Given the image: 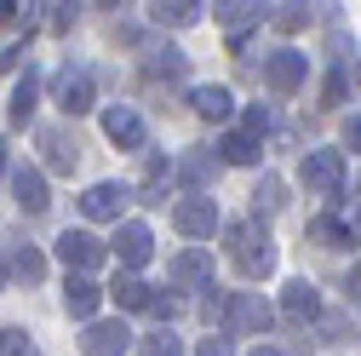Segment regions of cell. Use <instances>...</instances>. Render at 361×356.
Masks as SVG:
<instances>
[{
    "label": "cell",
    "mask_w": 361,
    "mask_h": 356,
    "mask_svg": "<svg viewBox=\"0 0 361 356\" xmlns=\"http://www.w3.org/2000/svg\"><path fill=\"white\" fill-rule=\"evenodd\" d=\"M224 253L235 259V271L247 282H264L269 271H276V242H269V230L258 225V218H241V225L224 230Z\"/></svg>",
    "instance_id": "6da1fadb"
},
{
    "label": "cell",
    "mask_w": 361,
    "mask_h": 356,
    "mask_svg": "<svg viewBox=\"0 0 361 356\" xmlns=\"http://www.w3.org/2000/svg\"><path fill=\"white\" fill-rule=\"evenodd\" d=\"M52 104H58L63 115H86V109L98 104V81H92V69L63 64V69H58V81H52Z\"/></svg>",
    "instance_id": "7a4b0ae2"
},
{
    "label": "cell",
    "mask_w": 361,
    "mask_h": 356,
    "mask_svg": "<svg viewBox=\"0 0 361 356\" xmlns=\"http://www.w3.org/2000/svg\"><path fill=\"white\" fill-rule=\"evenodd\" d=\"M298 178H304V190H315V196H338L344 190V150H304Z\"/></svg>",
    "instance_id": "3957f363"
},
{
    "label": "cell",
    "mask_w": 361,
    "mask_h": 356,
    "mask_svg": "<svg viewBox=\"0 0 361 356\" xmlns=\"http://www.w3.org/2000/svg\"><path fill=\"white\" fill-rule=\"evenodd\" d=\"M172 230L184 236V242H212V230H218V201L212 196H184L172 207Z\"/></svg>",
    "instance_id": "277c9868"
},
{
    "label": "cell",
    "mask_w": 361,
    "mask_h": 356,
    "mask_svg": "<svg viewBox=\"0 0 361 356\" xmlns=\"http://www.w3.org/2000/svg\"><path fill=\"white\" fill-rule=\"evenodd\" d=\"M269 328H276V304L258 293H235L224 310V333H269Z\"/></svg>",
    "instance_id": "5b68a950"
},
{
    "label": "cell",
    "mask_w": 361,
    "mask_h": 356,
    "mask_svg": "<svg viewBox=\"0 0 361 356\" xmlns=\"http://www.w3.org/2000/svg\"><path fill=\"white\" fill-rule=\"evenodd\" d=\"M304 75H310V64H304V52H293V47H281V52L264 58V86H269L276 98H293L298 86H304Z\"/></svg>",
    "instance_id": "8992f818"
},
{
    "label": "cell",
    "mask_w": 361,
    "mask_h": 356,
    "mask_svg": "<svg viewBox=\"0 0 361 356\" xmlns=\"http://www.w3.org/2000/svg\"><path fill=\"white\" fill-rule=\"evenodd\" d=\"M115 259H121V271H144V264L155 259V236L149 225H138V218H121V230H115Z\"/></svg>",
    "instance_id": "52a82bcc"
},
{
    "label": "cell",
    "mask_w": 361,
    "mask_h": 356,
    "mask_svg": "<svg viewBox=\"0 0 361 356\" xmlns=\"http://www.w3.org/2000/svg\"><path fill=\"white\" fill-rule=\"evenodd\" d=\"M58 259L69 264V276H86V271H98V264H104V242L92 230H63L58 236Z\"/></svg>",
    "instance_id": "ba28073f"
},
{
    "label": "cell",
    "mask_w": 361,
    "mask_h": 356,
    "mask_svg": "<svg viewBox=\"0 0 361 356\" xmlns=\"http://www.w3.org/2000/svg\"><path fill=\"white\" fill-rule=\"evenodd\" d=\"M104 132H109V144H121V150H144V115L132 109V104H109L104 109Z\"/></svg>",
    "instance_id": "9c48e42d"
},
{
    "label": "cell",
    "mask_w": 361,
    "mask_h": 356,
    "mask_svg": "<svg viewBox=\"0 0 361 356\" xmlns=\"http://www.w3.org/2000/svg\"><path fill=\"white\" fill-rule=\"evenodd\" d=\"M12 201L35 218V213H47L52 207V190H47V172L40 167H12Z\"/></svg>",
    "instance_id": "30bf717a"
},
{
    "label": "cell",
    "mask_w": 361,
    "mask_h": 356,
    "mask_svg": "<svg viewBox=\"0 0 361 356\" xmlns=\"http://www.w3.org/2000/svg\"><path fill=\"white\" fill-rule=\"evenodd\" d=\"M126 201H132V190H126V184H109V178H104V184H92V190L80 196V213H86V218H98V225H104V218H115V225H121Z\"/></svg>",
    "instance_id": "8fae6325"
},
{
    "label": "cell",
    "mask_w": 361,
    "mask_h": 356,
    "mask_svg": "<svg viewBox=\"0 0 361 356\" xmlns=\"http://www.w3.org/2000/svg\"><path fill=\"white\" fill-rule=\"evenodd\" d=\"M126 345H132V328L126 322H86V333H80V350L86 356H126Z\"/></svg>",
    "instance_id": "7c38bea8"
},
{
    "label": "cell",
    "mask_w": 361,
    "mask_h": 356,
    "mask_svg": "<svg viewBox=\"0 0 361 356\" xmlns=\"http://www.w3.org/2000/svg\"><path fill=\"white\" fill-rule=\"evenodd\" d=\"M166 282H172V287H201V282H212V253H207V247H184V253L166 264Z\"/></svg>",
    "instance_id": "4fadbf2b"
},
{
    "label": "cell",
    "mask_w": 361,
    "mask_h": 356,
    "mask_svg": "<svg viewBox=\"0 0 361 356\" xmlns=\"http://www.w3.org/2000/svg\"><path fill=\"white\" fill-rule=\"evenodd\" d=\"M281 316L287 322H322V293H315V282L293 276L287 293H281Z\"/></svg>",
    "instance_id": "5bb4252c"
},
{
    "label": "cell",
    "mask_w": 361,
    "mask_h": 356,
    "mask_svg": "<svg viewBox=\"0 0 361 356\" xmlns=\"http://www.w3.org/2000/svg\"><path fill=\"white\" fill-rule=\"evenodd\" d=\"M29 35H35V12H23V6H18V18H12V23H0V75L18 69V58H23V47H29Z\"/></svg>",
    "instance_id": "9a60e30c"
},
{
    "label": "cell",
    "mask_w": 361,
    "mask_h": 356,
    "mask_svg": "<svg viewBox=\"0 0 361 356\" xmlns=\"http://www.w3.org/2000/svg\"><path fill=\"white\" fill-rule=\"evenodd\" d=\"M40 150H47L52 172H75V161H80V144L69 138V126H40Z\"/></svg>",
    "instance_id": "2e32d148"
},
{
    "label": "cell",
    "mask_w": 361,
    "mask_h": 356,
    "mask_svg": "<svg viewBox=\"0 0 361 356\" xmlns=\"http://www.w3.org/2000/svg\"><path fill=\"white\" fill-rule=\"evenodd\" d=\"M172 172H178V167H172L166 155H155V150H149V155H144V178H138V201L161 207V201H166V184H172Z\"/></svg>",
    "instance_id": "e0dca14e"
},
{
    "label": "cell",
    "mask_w": 361,
    "mask_h": 356,
    "mask_svg": "<svg viewBox=\"0 0 361 356\" xmlns=\"http://www.w3.org/2000/svg\"><path fill=\"white\" fill-rule=\"evenodd\" d=\"M63 304H69V316L92 322V316H98V304H104V287H98L92 276H69V287H63Z\"/></svg>",
    "instance_id": "ac0fdd59"
},
{
    "label": "cell",
    "mask_w": 361,
    "mask_h": 356,
    "mask_svg": "<svg viewBox=\"0 0 361 356\" xmlns=\"http://www.w3.org/2000/svg\"><path fill=\"white\" fill-rule=\"evenodd\" d=\"M35 104H40V75H35V69H23V75H18V86H12V104H6V121H12V126H29Z\"/></svg>",
    "instance_id": "d6986e66"
},
{
    "label": "cell",
    "mask_w": 361,
    "mask_h": 356,
    "mask_svg": "<svg viewBox=\"0 0 361 356\" xmlns=\"http://www.w3.org/2000/svg\"><path fill=\"white\" fill-rule=\"evenodd\" d=\"M6 271L18 276V282H40V276H47V253H40V247H29V242H12L6 247Z\"/></svg>",
    "instance_id": "ffe728a7"
},
{
    "label": "cell",
    "mask_w": 361,
    "mask_h": 356,
    "mask_svg": "<svg viewBox=\"0 0 361 356\" xmlns=\"http://www.w3.org/2000/svg\"><path fill=\"white\" fill-rule=\"evenodd\" d=\"M218 155H207V150H190L184 161H178V178H184V184L195 190V196H207V184H212V178H218Z\"/></svg>",
    "instance_id": "44dd1931"
},
{
    "label": "cell",
    "mask_w": 361,
    "mask_h": 356,
    "mask_svg": "<svg viewBox=\"0 0 361 356\" xmlns=\"http://www.w3.org/2000/svg\"><path fill=\"white\" fill-rule=\"evenodd\" d=\"M258 155H264V144L247 138V132H224L218 138V161L224 167H258Z\"/></svg>",
    "instance_id": "7402d4cb"
},
{
    "label": "cell",
    "mask_w": 361,
    "mask_h": 356,
    "mask_svg": "<svg viewBox=\"0 0 361 356\" xmlns=\"http://www.w3.org/2000/svg\"><path fill=\"white\" fill-rule=\"evenodd\" d=\"M144 69H149V81H184L190 58L178 52V47H149V52H144Z\"/></svg>",
    "instance_id": "603a6c76"
},
{
    "label": "cell",
    "mask_w": 361,
    "mask_h": 356,
    "mask_svg": "<svg viewBox=\"0 0 361 356\" xmlns=\"http://www.w3.org/2000/svg\"><path fill=\"white\" fill-rule=\"evenodd\" d=\"M109 299H115L121 310H149V304H155V287L138 282V276H115V282H109Z\"/></svg>",
    "instance_id": "cb8c5ba5"
},
{
    "label": "cell",
    "mask_w": 361,
    "mask_h": 356,
    "mask_svg": "<svg viewBox=\"0 0 361 356\" xmlns=\"http://www.w3.org/2000/svg\"><path fill=\"white\" fill-rule=\"evenodd\" d=\"M190 104H195V115H207V121H230V109H235L230 86H195Z\"/></svg>",
    "instance_id": "d4e9b609"
},
{
    "label": "cell",
    "mask_w": 361,
    "mask_h": 356,
    "mask_svg": "<svg viewBox=\"0 0 361 356\" xmlns=\"http://www.w3.org/2000/svg\"><path fill=\"white\" fill-rule=\"evenodd\" d=\"M195 18H201L195 0H161V6H149V23L155 29H190Z\"/></svg>",
    "instance_id": "484cf974"
},
{
    "label": "cell",
    "mask_w": 361,
    "mask_h": 356,
    "mask_svg": "<svg viewBox=\"0 0 361 356\" xmlns=\"http://www.w3.org/2000/svg\"><path fill=\"white\" fill-rule=\"evenodd\" d=\"M281 207H287V184H281L276 172H264L258 190H252V218H258V213H281Z\"/></svg>",
    "instance_id": "4316f807"
},
{
    "label": "cell",
    "mask_w": 361,
    "mask_h": 356,
    "mask_svg": "<svg viewBox=\"0 0 361 356\" xmlns=\"http://www.w3.org/2000/svg\"><path fill=\"white\" fill-rule=\"evenodd\" d=\"M212 18H218L224 29H230V35L241 40V29H252V23H258V6H247V0H235V6H212Z\"/></svg>",
    "instance_id": "83f0119b"
},
{
    "label": "cell",
    "mask_w": 361,
    "mask_h": 356,
    "mask_svg": "<svg viewBox=\"0 0 361 356\" xmlns=\"http://www.w3.org/2000/svg\"><path fill=\"white\" fill-rule=\"evenodd\" d=\"M310 236L322 242V247H344V242H350V225H338V218H315Z\"/></svg>",
    "instance_id": "f1b7e54d"
},
{
    "label": "cell",
    "mask_w": 361,
    "mask_h": 356,
    "mask_svg": "<svg viewBox=\"0 0 361 356\" xmlns=\"http://www.w3.org/2000/svg\"><path fill=\"white\" fill-rule=\"evenodd\" d=\"M138 356H184V345H178V333H149L138 345Z\"/></svg>",
    "instance_id": "f546056e"
},
{
    "label": "cell",
    "mask_w": 361,
    "mask_h": 356,
    "mask_svg": "<svg viewBox=\"0 0 361 356\" xmlns=\"http://www.w3.org/2000/svg\"><path fill=\"white\" fill-rule=\"evenodd\" d=\"M269 23H276L281 35H298V29L310 23V6H276V18H269Z\"/></svg>",
    "instance_id": "4dcf8cb0"
},
{
    "label": "cell",
    "mask_w": 361,
    "mask_h": 356,
    "mask_svg": "<svg viewBox=\"0 0 361 356\" xmlns=\"http://www.w3.org/2000/svg\"><path fill=\"white\" fill-rule=\"evenodd\" d=\"M0 356H29V339H23V328H0Z\"/></svg>",
    "instance_id": "1f68e13d"
},
{
    "label": "cell",
    "mask_w": 361,
    "mask_h": 356,
    "mask_svg": "<svg viewBox=\"0 0 361 356\" xmlns=\"http://www.w3.org/2000/svg\"><path fill=\"white\" fill-rule=\"evenodd\" d=\"M344 86H350V75H344V69H333V75H327V86H322V104H344Z\"/></svg>",
    "instance_id": "d6a6232c"
},
{
    "label": "cell",
    "mask_w": 361,
    "mask_h": 356,
    "mask_svg": "<svg viewBox=\"0 0 361 356\" xmlns=\"http://www.w3.org/2000/svg\"><path fill=\"white\" fill-rule=\"evenodd\" d=\"M241 126H247V138H264V126H269V109H247V121H241Z\"/></svg>",
    "instance_id": "836d02e7"
},
{
    "label": "cell",
    "mask_w": 361,
    "mask_h": 356,
    "mask_svg": "<svg viewBox=\"0 0 361 356\" xmlns=\"http://www.w3.org/2000/svg\"><path fill=\"white\" fill-rule=\"evenodd\" d=\"M322 339H350V322L344 316H322Z\"/></svg>",
    "instance_id": "e575fe53"
},
{
    "label": "cell",
    "mask_w": 361,
    "mask_h": 356,
    "mask_svg": "<svg viewBox=\"0 0 361 356\" xmlns=\"http://www.w3.org/2000/svg\"><path fill=\"white\" fill-rule=\"evenodd\" d=\"M201 356H230V339H224V333H207V339H201Z\"/></svg>",
    "instance_id": "d590c367"
},
{
    "label": "cell",
    "mask_w": 361,
    "mask_h": 356,
    "mask_svg": "<svg viewBox=\"0 0 361 356\" xmlns=\"http://www.w3.org/2000/svg\"><path fill=\"white\" fill-rule=\"evenodd\" d=\"M149 310H155V316H178V299H172V293H155Z\"/></svg>",
    "instance_id": "8d00e7d4"
},
{
    "label": "cell",
    "mask_w": 361,
    "mask_h": 356,
    "mask_svg": "<svg viewBox=\"0 0 361 356\" xmlns=\"http://www.w3.org/2000/svg\"><path fill=\"white\" fill-rule=\"evenodd\" d=\"M344 144H350V150H361V115H350V121H344Z\"/></svg>",
    "instance_id": "74e56055"
},
{
    "label": "cell",
    "mask_w": 361,
    "mask_h": 356,
    "mask_svg": "<svg viewBox=\"0 0 361 356\" xmlns=\"http://www.w3.org/2000/svg\"><path fill=\"white\" fill-rule=\"evenodd\" d=\"M350 299H355V304H361V271H355V276H350Z\"/></svg>",
    "instance_id": "f35d334b"
},
{
    "label": "cell",
    "mask_w": 361,
    "mask_h": 356,
    "mask_svg": "<svg viewBox=\"0 0 361 356\" xmlns=\"http://www.w3.org/2000/svg\"><path fill=\"white\" fill-rule=\"evenodd\" d=\"M247 356H281V350H276V345H258V350H247Z\"/></svg>",
    "instance_id": "ab89813d"
},
{
    "label": "cell",
    "mask_w": 361,
    "mask_h": 356,
    "mask_svg": "<svg viewBox=\"0 0 361 356\" xmlns=\"http://www.w3.org/2000/svg\"><path fill=\"white\" fill-rule=\"evenodd\" d=\"M0 287H6V259H0Z\"/></svg>",
    "instance_id": "60d3db41"
},
{
    "label": "cell",
    "mask_w": 361,
    "mask_h": 356,
    "mask_svg": "<svg viewBox=\"0 0 361 356\" xmlns=\"http://www.w3.org/2000/svg\"><path fill=\"white\" fill-rule=\"evenodd\" d=\"M355 86H361V58H355Z\"/></svg>",
    "instance_id": "b9f144b4"
},
{
    "label": "cell",
    "mask_w": 361,
    "mask_h": 356,
    "mask_svg": "<svg viewBox=\"0 0 361 356\" xmlns=\"http://www.w3.org/2000/svg\"><path fill=\"white\" fill-rule=\"evenodd\" d=\"M0 172H6V150H0Z\"/></svg>",
    "instance_id": "7bdbcfd3"
},
{
    "label": "cell",
    "mask_w": 361,
    "mask_h": 356,
    "mask_svg": "<svg viewBox=\"0 0 361 356\" xmlns=\"http://www.w3.org/2000/svg\"><path fill=\"white\" fill-rule=\"evenodd\" d=\"M355 230H361V213H355Z\"/></svg>",
    "instance_id": "ee69618b"
}]
</instances>
